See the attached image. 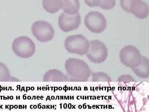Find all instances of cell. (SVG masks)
I'll return each mask as SVG.
<instances>
[{"label":"cell","instance_id":"obj_11","mask_svg":"<svg viewBox=\"0 0 149 112\" xmlns=\"http://www.w3.org/2000/svg\"><path fill=\"white\" fill-rule=\"evenodd\" d=\"M68 80V78L60 71L57 69H51L48 71L44 75L43 81H58L63 82Z\"/></svg>","mask_w":149,"mask_h":112},{"label":"cell","instance_id":"obj_8","mask_svg":"<svg viewBox=\"0 0 149 112\" xmlns=\"http://www.w3.org/2000/svg\"><path fill=\"white\" fill-rule=\"evenodd\" d=\"M86 27L91 32L95 33H101L104 31L107 26L105 18L98 12H90L85 18Z\"/></svg>","mask_w":149,"mask_h":112},{"label":"cell","instance_id":"obj_17","mask_svg":"<svg viewBox=\"0 0 149 112\" xmlns=\"http://www.w3.org/2000/svg\"><path fill=\"white\" fill-rule=\"evenodd\" d=\"M118 81L119 82H133L135 79L130 75H123L118 78Z\"/></svg>","mask_w":149,"mask_h":112},{"label":"cell","instance_id":"obj_9","mask_svg":"<svg viewBox=\"0 0 149 112\" xmlns=\"http://www.w3.org/2000/svg\"><path fill=\"white\" fill-rule=\"evenodd\" d=\"M80 23L81 17L78 13L70 15L64 12L58 18L59 27L64 32H70L77 29Z\"/></svg>","mask_w":149,"mask_h":112},{"label":"cell","instance_id":"obj_4","mask_svg":"<svg viewBox=\"0 0 149 112\" xmlns=\"http://www.w3.org/2000/svg\"><path fill=\"white\" fill-rule=\"evenodd\" d=\"M32 35L42 43L49 42L53 39L54 30L52 24L44 20L35 22L31 27Z\"/></svg>","mask_w":149,"mask_h":112},{"label":"cell","instance_id":"obj_3","mask_svg":"<svg viewBox=\"0 0 149 112\" xmlns=\"http://www.w3.org/2000/svg\"><path fill=\"white\" fill-rule=\"evenodd\" d=\"M64 47L70 53L83 55L88 52L89 41L80 34L71 35L65 39Z\"/></svg>","mask_w":149,"mask_h":112},{"label":"cell","instance_id":"obj_15","mask_svg":"<svg viewBox=\"0 0 149 112\" xmlns=\"http://www.w3.org/2000/svg\"><path fill=\"white\" fill-rule=\"evenodd\" d=\"M92 81L93 82H100V81H105V82H110L111 81V78L103 72L94 73L92 75Z\"/></svg>","mask_w":149,"mask_h":112},{"label":"cell","instance_id":"obj_5","mask_svg":"<svg viewBox=\"0 0 149 112\" xmlns=\"http://www.w3.org/2000/svg\"><path fill=\"white\" fill-rule=\"evenodd\" d=\"M120 6L123 10L137 18L143 19L148 15V6L142 0H120Z\"/></svg>","mask_w":149,"mask_h":112},{"label":"cell","instance_id":"obj_12","mask_svg":"<svg viewBox=\"0 0 149 112\" xmlns=\"http://www.w3.org/2000/svg\"><path fill=\"white\" fill-rule=\"evenodd\" d=\"M62 4V8L64 12L70 15L78 13L80 5L79 0H61Z\"/></svg>","mask_w":149,"mask_h":112},{"label":"cell","instance_id":"obj_6","mask_svg":"<svg viewBox=\"0 0 149 112\" xmlns=\"http://www.w3.org/2000/svg\"><path fill=\"white\" fill-rule=\"evenodd\" d=\"M107 48L105 44L98 40L89 41V49L86 54L87 57L92 62L101 64L107 57Z\"/></svg>","mask_w":149,"mask_h":112},{"label":"cell","instance_id":"obj_10","mask_svg":"<svg viewBox=\"0 0 149 112\" xmlns=\"http://www.w3.org/2000/svg\"><path fill=\"white\" fill-rule=\"evenodd\" d=\"M134 73L141 78L149 77V61L145 56H142L141 63L137 66L131 69Z\"/></svg>","mask_w":149,"mask_h":112},{"label":"cell","instance_id":"obj_1","mask_svg":"<svg viewBox=\"0 0 149 112\" xmlns=\"http://www.w3.org/2000/svg\"><path fill=\"white\" fill-rule=\"evenodd\" d=\"M65 68L71 80L86 81L91 76V70L85 62L76 58H69L65 61Z\"/></svg>","mask_w":149,"mask_h":112},{"label":"cell","instance_id":"obj_13","mask_svg":"<svg viewBox=\"0 0 149 112\" xmlns=\"http://www.w3.org/2000/svg\"><path fill=\"white\" fill-rule=\"evenodd\" d=\"M45 10L50 13H55L62 7L61 0H42Z\"/></svg>","mask_w":149,"mask_h":112},{"label":"cell","instance_id":"obj_14","mask_svg":"<svg viewBox=\"0 0 149 112\" xmlns=\"http://www.w3.org/2000/svg\"><path fill=\"white\" fill-rule=\"evenodd\" d=\"M11 77L8 67L5 64L0 62V82L10 81Z\"/></svg>","mask_w":149,"mask_h":112},{"label":"cell","instance_id":"obj_7","mask_svg":"<svg viewBox=\"0 0 149 112\" xmlns=\"http://www.w3.org/2000/svg\"><path fill=\"white\" fill-rule=\"evenodd\" d=\"M142 56L139 50L133 46H125L120 51L119 58L121 63L130 68L137 66L141 63Z\"/></svg>","mask_w":149,"mask_h":112},{"label":"cell","instance_id":"obj_2","mask_svg":"<svg viewBox=\"0 0 149 112\" xmlns=\"http://www.w3.org/2000/svg\"><path fill=\"white\" fill-rule=\"evenodd\" d=\"M12 48L14 54L22 58H29L35 54L36 46L29 37L22 36L15 39Z\"/></svg>","mask_w":149,"mask_h":112},{"label":"cell","instance_id":"obj_16","mask_svg":"<svg viewBox=\"0 0 149 112\" xmlns=\"http://www.w3.org/2000/svg\"><path fill=\"white\" fill-rule=\"evenodd\" d=\"M116 5L115 0H102L100 7L104 10L111 9Z\"/></svg>","mask_w":149,"mask_h":112},{"label":"cell","instance_id":"obj_18","mask_svg":"<svg viewBox=\"0 0 149 112\" xmlns=\"http://www.w3.org/2000/svg\"><path fill=\"white\" fill-rule=\"evenodd\" d=\"M85 4L91 7L100 6L102 0H84Z\"/></svg>","mask_w":149,"mask_h":112}]
</instances>
